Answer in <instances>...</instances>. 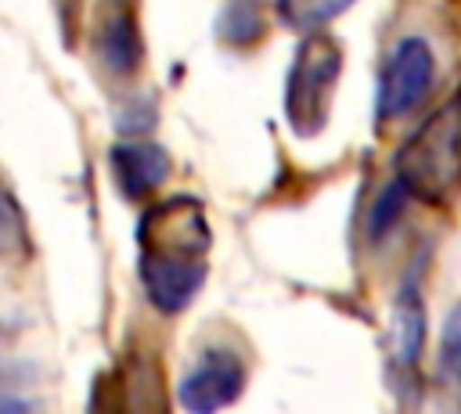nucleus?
I'll list each match as a JSON object with an SVG mask.
<instances>
[{
	"label": "nucleus",
	"instance_id": "obj_3",
	"mask_svg": "<svg viewBox=\"0 0 461 414\" xmlns=\"http://www.w3.org/2000/svg\"><path fill=\"white\" fill-rule=\"evenodd\" d=\"M436 79V58L432 47L418 36L396 40V47L385 54L382 72H378V94H375V119L378 122H393L403 119L407 112H414L429 86Z\"/></svg>",
	"mask_w": 461,
	"mask_h": 414
},
{
	"label": "nucleus",
	"instance_id": "obj_9",
	"mask_svg": "<svg viewBox=\"0 0 461 414\" xmlns=\"http://www.w3.org/2000/svg\"><path fill=\"white\" fill-rule=\"evenodd\" d=\"M425 342V310H421V295L418 284H403L396 295V317H393V360L403 367L418 364Z\"/></svg>",
	"mask_w": 461,
	"mask_h": 414
},
{
	"label": "nucleus",
	"instance_id": "obj_5",
	"mask_svg": "<svg viewBox=\"0 0 461 414\" xmlns=\"http://www.w3.org/2000/svg\"><path fill=\"white\" fill-rule=\"evenodd\" d=\"M245 385V367L230 349H205L194 367L180 378V407L194 410V414H209L220 410L227 403H234L241 396Z\"/></svg>",
	"mask_w": 461,
	"mask_h": 414
},
{
	"label": "nucleus",
	"instance_id": "obj_1",
	"mask_svg": "<svg viewBox=\"0 0 461 414\" xmlns=\"http://www.w3.org/2000/svg\"><path fill=\"white\" fill-rule=\"evenodd\" d=\"M396 180L429 202L461 187V94L403 140L396 155Z\"/></svg>",
	"mask_w": 461,
	"mask_h": 414
},
{
	"label": "nucleus",
	"instance_id": "obj_4",
	"mask_svg": "<svg viewBox=\"0 0 461 414\" xmlns=\"http://www.w3.org/2000/svg\"><path fill=\"white\" fill-rule=\"evenodd\" d=\"M209 223L205 209L194 198H169L140 216L137 241L140 252L155 256H180V259H205L209 252Z\"/></svg>",
	"mask_w": 461,
	"mask_h": 414
},
{
	"label": "nucleus",
	"instance_id": "obj_13",
	"mask_svg": "<svg viewBox=\"0 0 461 414\" xmlns=\"http://www.w3.org/2000/svg\"><path fill=\"white\" fill-rule=\"evenodd\" d=\"M407 194H411V191L403 187V180H393V184L378 194V202H375V209H371V234H375V238L396 223V216H400Z\"/></svg>",
	"mask_w": 461,
	"mask_h": 414
},
{
	"label": "nucleus",
	"instance_id": "obj_6",
	"mask_svg": "<svg viewBox=\"0 0 461 414\" xmlns=\"http://www.w3.org/2000/svg\"><path fill=\"white\" fill-rule=\"evenodd\" d=\"M137 274L144 284V295L162 313H180L191 306L198 288L205 284V259H180V256H137Z\"/></svg>",
	"mask_w": 461,
	"mask_h": 414
},
{
	"label": "nucleus",
	"instance_id": "obj_8",
	"mask_svg": "<svg viewBox=\"0 0 461 414\" xmlns=\"http://www.w3.org/2000/svg\"><path fill=\"white\" fill-rule=\"evenodd\" d=\"M94 47H97V58H101V65H104L108 72L130 76V72L137 68L144 47H140V32H137L133 14H130L122 4H115V7L104 11V18H101V25H97Z\"/></svg>",
	"mask_w": 461,
	"mask_h": 414
},
{
	"label": "nucleus",
	"instance_id": "obj_11",
	"mask_svg": "<svg viewBox=\"0 0 461 414\" xmlns=\"http://www.w3.org/2000/svg\"><path fill=\"white\" fill-rule=\"evenodd\" d=\"M216 32L230 47H249L263 36V7L259 0H230L216 22Z\"/></svg>",
	"mask_w": 461,
	"mask_h": 414
},
{
	"label": "nucleus",
	"instance_id": "obj_2",
	"mask_svg": "<svg viewBox=\"0 0 461 414\" xmlns=\"http://www.w3.org/2000/svg\"><path fill=\"white\" fill-rule=\"evenodd\" d=\"M339 76H342V47L335 43V36L306 32L285 76V119L292 133L313 137L324 130Z\"/></svg>",
	"mask_w": 461,
	"mask_h": 414
},
{
	"label": "nucleus",
	"instance_id": "obj_12",
	"mask_svg": "<svg viewBox=\"0 0 461 414\" xmlns=\"http://www.w3.org/2000/svg\"><path fill=\"white\" fill-rule=\"evenodd\" d=\"M436 367H439V378L461 396V302H454L450 313L443 317L439 349H436Z\"/></svg>",
	"mask_w": 461,
	"mask_h": 414
},
{
	"label": "nucleus",
	"instance_id": "obj_10",
	"mask_svg": "<svg viewBox=\"0 0 461 414\" xmlns=\"http://www.w3.org/2000/svg\"><path fill=\"white\" fill-rule=\"evenodd\" d=\"M357 0H274L277 18L295 32H321L328 22L346 14Z\"/></svg>",
	"mask_w": 461,
	"mask_h": 414
},
{
	"label": "nucleus",
	"instance_id": "obj_7",
	"mask_svg": "<svg viewBox=\"0 0 461 414\" xmlns=\"http://www.w3.org/2000/svg\"><path fill=\"white\" fill-rule=\"evenodd\" d=\"M112 176L115 187L126 198H144L151 191H158L169 176V155L158 144H144V140H126L112 148Z\"/></svg>",
	"mask_w": 461,
	"mask_h": 414
}]
</instances>
